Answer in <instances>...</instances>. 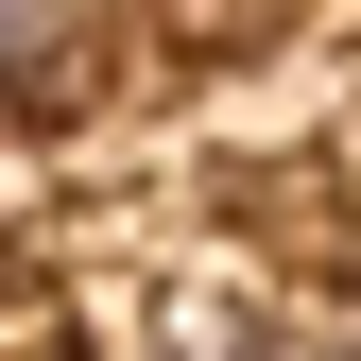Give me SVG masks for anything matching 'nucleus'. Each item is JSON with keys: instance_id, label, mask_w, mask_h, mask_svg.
<instances>
[{"instance_id": "nucleus-1", "label": "nucleus", "mask_w": 361, "mask_h": 361, "mask_svg": "<svg viewBox=\"0 0 361 361\" xmlns=\"http://www.w3.org/2000/svg\"><path fill=\"white\" fill-rule=\"evenodd\" d=\"M0 86H69V35H52V18H18V0H0Z\"/></svg>"}]
</instances>
